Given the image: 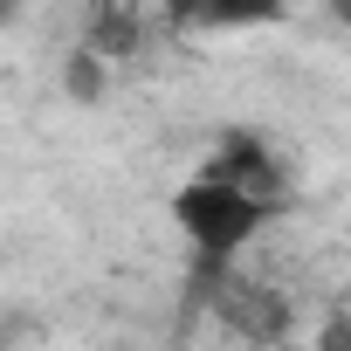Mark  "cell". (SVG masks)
Segmentation results:
<instances>
[{"instance_id":"6da1fadb","label":"cell","mask_w":351,"mask_h":351,"mask_svg":"<svg viewBox=\"0 0 351 351\" xmlns=\"http://www.w3.org/2000/svg\"><path fill=\"white\" fill-rule=\"evenodd\" d=\"M165 221L186 234V248L207 262V269H228L276 214L248 193V186H234L221 165H200V172H186L180 186H172V200H165Z\"/></svg>"},{"instance_id":"7a4b0ae2","label":"cell","mask_w":351,"mask_h":351,"mask_svg":"<svg viewBox=\"0 0 351 351\" xmlns=\"http://www.w3.org/2000/svg\"><path fill=\"white\" fill-rule=\"evenodd\" d=\"M207 165H221L234 186H248L269 214L289 207V165H282V152H276L262 131H221V145L207 152Z\"/></svg>"},{"instance_id":"3957f363","label":"cell","mask_w":351,"mask_h":351,"mask_svg":"<svg viewBox=\"0 0 351 351\" xmlns=\"http://www.w3.org/2000/svg\"><path fill=\"white\" fill-rule=\"evenodd\" d=\"M76 42H90L97 56H110V62L124 69V62H138V49H145V14L131 8V0H97Z\"/></svg>"},{"instance_id":"277c9868","label":"cell","mask_w":351,"mask_h":351,"mask_svg":"<svg viewBox=\"0 0 351 351\" xmlns=\"http://www.w3.org/2000/svg\"><path fill=\"white\" fill-rule=\"evenodd\" d=\"M180 28H276L282 0H165Z\"/></svg>"},{"instance_id":"5b68a950","label":"cell","mask_w":351,"mask_h":351,"mask_svg":"<svg viewBox=\"0 0 351 351\" xmlns=\"http://www.w3.org/2000/svg\"><path fill=\"white\" fill-rule=\"evenodd\" d=\"M110 76H117V62L97 56L90 42H76L69 62H62V97H69V104H104V97H110Z\"/></svg>"},{"instance_id":"8992f818","label":"cell","mask_w":351,"mask_h":351,"mask_svg":"<svg viewBox=\"0 0 351 351\" xmlns=\"http://www.w3.org/2000/svg\"><path fill=\"white\" fill-rule=\"evenodd\" d=\"M317 344H351V317H337V324H324V330H317Z\"/></svg>"}]
</instances>
